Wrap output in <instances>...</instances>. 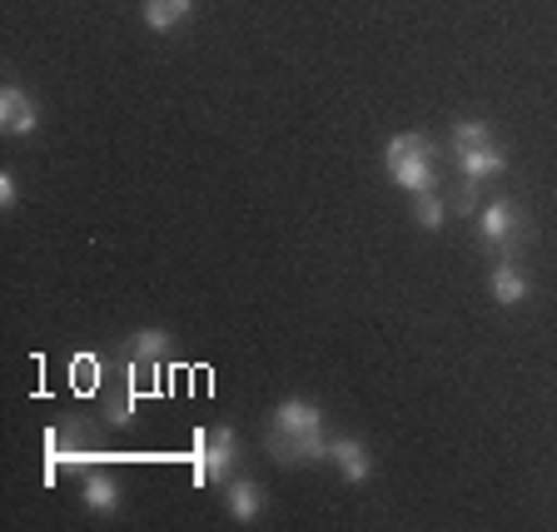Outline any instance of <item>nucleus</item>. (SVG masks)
Segmentation results:
<instances>
[{
  "label": "nucleus",
  "instance_id": "nucleus-1",
  "mask_svg": "<svg viewBox=\"0 0 557 532\" xmlns=\"http://www.w3.org/2000/svg\"><path fill=\"white\" fill-rule=\"evenodd\" d=\"M264 448L274 463L284 468H299V463H313L324 458L329 443H324V413L304 398H284L269 418V433H264Z\"/></svg>",
  "mask_w": 557,
  "mask_h": 532
},
{
  "label": "nucleus",
  "instance_id": "nucleus-2",
  "mask_svg": "<svg viewBox=\"0 0 557 532\" xmlns=\"http://www.w3.org/2000/svg\"><path fill=\"white\" fill-rule=\"evenodd\" d=\"M383 170L398 189L408 195H423V189H438V150H433L429 135H394L383 145Z\"/></svg>",
  "mask_w": 557,
  "mask_h": 532
},
{
  "label": "nucleus",
  "instance_id": "nucleus-3",
  "mask_svg": "<svg viewBox=\"0 0 557 532\" xmlns=\"http://www.w3.org/2000/svg\"><path fill=\"white\" fill-rule=\"evenodd\" d=\"M239 463V438L230 423L195 433V483H230Z\"/></svg>",
  "mask_w": 557,
  "mask_h": 532
},
{
  "label": "nucleus",
  "instance_id": "nucleus-4",
  "mask_svg": "<svg viewBox=\"0 0 557 532\" xmlns=\"http://www.w3.org/2000/svg\"><path fill=\"white\" fill-rule=\"evenodd\" d=\"M478 234H483L487 249L508 255V249H518V244L528 239V214L518 209V199H493V205L483 209V220H478Z\"/></svg>",
  "mask_w": 557,
  "mask_h": 532
},
{
  "label": "nucleus",
  "instance_id": "nucleus-5",
  "mask_svg": "<svg viewBox=\"0 0 557 532\" xmlns=\"http://www.w3.org/2000/svg\"><path fill=\"white\" fill-rule=\"evenodd\" d=\"M35 125H40L35 100L21 90V85H5V90H0V129L11 139H25V135H35Z\"/></svg>",
  "mask_w": 557,
  "mask_h": 532
},
{
  "label": "nucleus",
  "instance_id": "nucleus-6",
  "mask_svg": "<svg viewBox=\"0 0 557 532\" xmlns=\"http://www.w3.org/2000/svg\"><path fill=\"white\" fill-rule=\"evenodd\" d=\"M174 354V338L164 334V329H139V334L125 338V363L129 369H154V363H164Z\"/></svg>",
  "mask_w": 557,
  "mask_h": 532
},
{
  "label": "nucleus",
  "instance_id": "nucleus-7",
  "mask_svg": "<svg viewBox=\"0 0 557 532\" xmlns=\"http://www.w3.org/2000/svg\"><path fill=\"white\" fill-rule=\"evenodd\" d=\"M329 463H338V473L348 478V483H369L373 478V458H369V448H363L359 438H329V453H324Z\"/></svg>",
  "mask_w": 557,
  "mask_h": 532
},
{
  "label": "nucleus",
  "instance_id": "nucleus-8",
  "mask_svg": "<svg viewBox=\"0 0 557 532\" xmlns=\"http://www.w3.org/2000/svg\"><path fill=\"white\" fill-rule=\"evenodd\" d=\"M224 503H230L234 522H259L264 508H269L264 487H259L255 478H230V483H224Z\"/></svg>",
  "mask_w": 557,
  "mask_h": 532
},
{
  "label": "nucleus",
  "instance_id": "nucleus-9",
  "mask_svg": "<svg viewBox=\"0 0 557 532\" xmlns=\"http://www.w3.org/2000/svg\"><path fill=\"white\" fill-rule=\"evenodd\" d=\"M487 289H493V299H498L503 309H512V304L533 299V279H528V269H518L512 259H503V264L493 269V279H487Z\"/></svg>",
  "mask_w": 557,
  "mask_h": 532
},
{
  "label": "nucleus",
  "instance_id": "nucleus-10",
  "mask_svg": "<svg viewBox=\"0 0 557 532\" xmlns=\"http://www.w3.org/2000/svg\"><path fill=\"white\" fill-rule=\"evenodd\" d=\"M139 15H145V25H150L154 35H170V30H180V25L195 15V0H145Z\"/></svg>",
  "mask_w": 557,
  "mask_h": 532
},
{
  "label": "nucleus",
  "instance_id": "nucleus-11",
  "mask_svg": "<svg viewBox=\"0 0 557 532\" xmlns=\"http://www.w3.org/2000/svg\"><path fill=\"white\" fill-rule=\"evenodd\" d=\"M81 503L90 512H120V483L110 473H85L81 478Z\"/></svg>",
  "mask_w": 557,
  "mask_h": 532
},
{
  "label": "nucleus",
  "instance_id": "nucleus-12",
  "mask_svg": "<svg viewBox=\"0 0 557 532\" xmlns=\"http://www.w3.org/2000/svg\"><path fill=\"white\" fill-rule=\"evenodd\" d=\"M458 170L468 174V180H493V174H503L508 170V154L498 150V145H483V150H468V154H458Z\"/></svg>",
  "mask_w": 557,
  "mask_h": 532
},
{
  "label": "nucleus",
  "instance_id": "nucleus-13",
  "mask_svg": "<svg viewBox=\"0 0 557 532\" xmlns=\"http://www.w3.org/2000/svg\"><path fill=\"white\" fill-rule=\"evenodd\" d=\"M453 154H468V150H483V145H493V129H487V120H453Z\"/></svg>",
  "mask_w": 557,
  "mask_h": 532
},
{
  "label": "nucleus",
  "instance_id": "nucleus-14",
  "mask_svg": "<svg viewBox=\"0 0 557 532\" xmlns=\"http://www.w3.org/2000/svg\"><path fill=\"white\" fill-rule=\"evenodd\" d=\"M443 195L438 189H423V195H413V220L423 224V230H443Z\"/></svg>",
  "mask_w": 557,
  "mask_h": 532
},
{
  "label": "nucleus",
  "instance_id": "nucleus-15",
  "mask_svg": "<svg viewBox=\"0 0 557 532\" xmlns=\"http://www.w3.org/2000/svg\"><path fill=\"white\" fill-rule=\"evenodd\" d=\"M104 413H110V423H129V418H135V388H120Z\"/></svg>",
  "mask_w": 557,
  "mask_h": 532
},
{
  "label": "nucleus",
  "instance_id": "nucleus-16",
  "mask_svg": "<svg viewBox=\"0 0 557 532\" xmlns=\"http://www.w3.org/2000/svg\"><path fill=\"white\" fill-rule=\"evenodd\" d=\"M473 199H478V180H468V174H463V185L453 189V214H468V209H473Z\"/></svg>",
  "mask_w": 557,
  "mask_h": 532
},
{
  "label": "nucleus",
  "instance_id": "nucleus-17",
  "mask_svg": "<svg viewBox=\"0 0 557 532\" xmlns=\"http://www.w3.org/2000/svg\"><path fill=\"white\" fill-rule=\"evenodd\" d=\"M15 205H21V185H15V174L5 170V174H0V209H5V214H11Z\"/></svg>",
  "mask_w": 557,
  "mask_h": 532
}]
</instances>
